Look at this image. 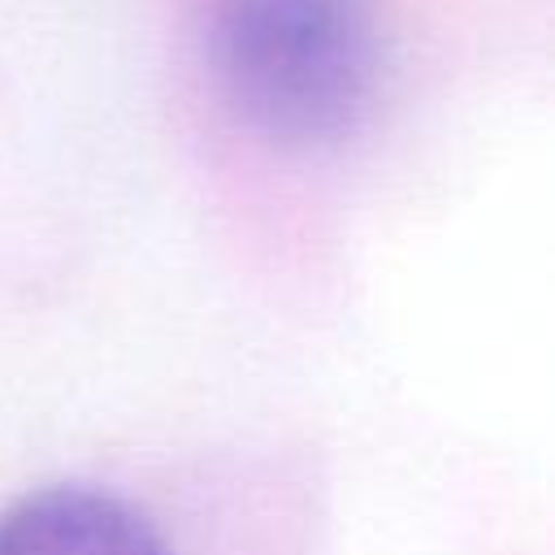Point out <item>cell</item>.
I'll return each instance as SVG.
<instances>
[{
  "label": "cell",
  "instance_id": "cell-1",
  "mask_svg": "<svg viewBox=\"0 0 555 555\" xmlns=\"http://www.w3.org/2000/svg\"><path fill=\"white\" fill-rule=\"evenodd\" d=\"M373 0H212L208 61L230 108L295 147L347 134L377 82Z\"/></svg>",
  "mask_w": 555,
  "mask_h": 555
},
{
  "label": "cell",
  "instance_id": "cell-2",
  "mask_svg": "<svg viewBox=\"0 0 555 555\" xmlns=\"http://www.w3.org/2000/svg\"><path fill=\"white\" fill-rule=\"evenodd\" d=\"M0 555H173L126 499L52 486L0 512Z\"/></svg>",
  "mask_w": 555,
  "mask_h": 555
}]
</instances>
